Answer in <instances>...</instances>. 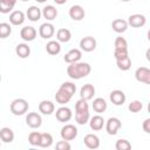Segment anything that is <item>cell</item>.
<instances>
[{"instance_id":"obj_1","label":"cell","mask_w":150,"mask_h":150,"mask_svg":"<svg viewBox=\"0 0 150 150\" xmlns=\"http://www.w3.org/2000/svg\"><path fill=\"white\" fill-rule=\"evenodd\" d=\"M90 71H91V67L87 62L77 61L74 63H69V66L67 67V74L73 80L83 79V77L88 76L90 74Z\"/></svg>"},{"instance_id":"obj_2","label":"cell","mask_w":150,"mask_h":150,"mask_svg":"<svg viewBox=\"0 0 150 150\" xmlns=\"http://www.w3.org/2000/svg\"><path fill=\"white\" fill-rule=\"evenodd\" d=\"M28 107H29V104L25 98H15V100L12 101V103L9 105V109H11V112L13 115L21 116V115L27 112Z\"/></svg>"},{"instance_id":"obj_3","label":"cell","mask_w":150,"mask_h":150,"mask_svg":"<svg viewBox=\"0 0 150 150\" xmlns=\"http://www.w3.org/2000/svg\"><path fill=\"white\" fill-rule=\"evenodd\" d=\"M77 136V128L74 124H66L61 129V137L64 141H73Z\"/></svg>"},{"instance_id":"obj_4","label":"cell","mask_w":150,"mask_h":150,"mask_svg":"<svg viewBox=\"0 0 150 150\" xmlns=\"http://www.w3.org/2000/svg\"><path fill=\"white\" fill-rule=\"evenodd\" d=\"M104 124H105L107 132L109 135H112V136L116 135L118 132V130L121 129V127H122V123H121L120 118H117V117H110Z\"/></svg>"},{"instance_id":"obj_5","label":"cell","mask_w":150,"mask_h":150,"mask_svg":"<svg viewBox=\"0 0 150 150\" xmlns=\"http://www.w3.org/2000/svg\"><path fill=\"white\" fill-rule=\"evenodd\" d=\"M135 77L138 82L150 84V69L146 67H139L135 71Z\"/></svg>"},{"instance_id":"obj_6","label":"cell","mask_w":150,"mask_h":150,"mask_svg":"<svg viewBox=\"0 0 150 150\" xmlns=\"http://www.w3.org/2000/svg\"><path fill=\"white\" fill-rule=\"evenodd\" d=\"M128 25L134 27V28H139L143 27L146 23V18L143 14H131L128 18Z\"/></svg>"},{"instance_id":"obj_7","label":"cell","mask_w":150,"mask_h":150,"mask_svg":"<svg viewBox=\"0 0 150 150\" xmlns=\"http://www.w3.org/2000/svg\"><path fill=\"white\" fill-rule=\"evenodd\" d=\"M55 34V27L50 22H45L39 28V35L42 39H50Z\"/></svg>"},{"instance_id":"obj_8","label":"cell","mask_w":150,"mask_h":150,"mask_svg":"<svg viewBox=\"0 0 150 150\" xmlns=\"http://www.w3.org/2000/svg\"><path fill=\"white\" fill-rule=\"evenodd\" d=\"M26 123L29 128L36 129V128L41 127L42 118H41L40 114H38V112H28V115L26 116Z\"/></svg>"},{"instance_id":"obj_9","label":"cell","mask_w":150,"mask_h":150,"mask_svg":"<svg viewBox=\"0 0 150 150\" xmlns=\"http://www.w3.org/2000/svg\"><path fill=\"white\" fill-rule=\"evenodd\" d=\"M96 45H97V42H96V40H95L93 36H86V38H83V39L80 41L81 50L87 52V53L95 50Z\"/></svg>"},{"instance_id":"obj_10","label":"cell","mask_w":150,"mask_h":150,"mask_svg":"<svg viewBox=\"0 0 150 150\" xmlns=\"http://www.w3.org/2000/svg\"><path fill=\"white\" fill-rule=\"evenodd\" d=\"M73 116V112L71 110L68 108V107H60L59 109H56V112H55V117L59 122H68L70 121Z\"/></svg>"},{"instance_id":"obj_11","label":"cell","mask_w":150,"mask_h":150,"mask_svg":"<svg viewBox=\"0 0 150 150\" xmlns=\"http://www.w3.org/2000/svg\"><path fill=\"white\" fill-rule=\"evenodd\" d=\"M36 34H38V32H36V29L34 28V27H32V26H25L23 28H21V30H20V36H21V39L22 40H25V41H33L35 38H36Z\"/></svg>"},{"instance_id":"obj_12","label":"cell","mask_w":150,"mask_h":150,"mask_svg":"<svg viewBox=\"0 0 150 150\" xmlns=\"http://www.w3.org/2000/svg\"><path fill=\"white\" fill-rule=\"evenodd\" d=\"M81 57H82V52H81V49L73 48V49H70L69 52L66 53L63 60H64V62H67V63H74V62L80 61Z\"/></svg>"},{"instance_id":"obj_13","label":"cell","mask_w":150,"mask_h":150,"mask_svg":"<svg viewBox=\"0 0 150 150\" xmlns=\"http://www.w3.org/2000/svg\"><path fill=\"white\" fill-rule=\"evenodd\" d=\"M84 15H86L84 9H83V7L80 6V5H74V6H71V7L69 8V16H70V19H73V20H75V21L82 20V19L84 18Z\"/></svg>"},{"instance_id":"obj_14","label":"cell","mask_w":150,"mask_h":150,"mask_svg":"<svg viewBox=\"0 0 150 150\" xmlns=\"http://www.w3.org/2000/svg\"><path fill=\"white\" fill-rule=\"evenodd\" d=\"M109 97H110V101L112 102V104H115V105H122L125 102V100H127L125 94L122 90H120V89L112 90L110 93Z\"/></svg>"},{"instance_id":"obj_15","label":"cell","mask_w":150,"mask_h":150,"mask_svg":"<svg viewBox=\"0 0 150 150\" xmlns=\"http://www.w3.org/2000/svg\"><path fill=\"white\" fill-rule=\"evenodd\" d=\"M88 122H89L90 129L94 130V131H100V130H102L103 127H104V123H105V121L103 120V117H102L101 115H95V116L90 117Z\"/></svg>"},{"instance_id":"obj_16","label":"cell","mask_w":150,"mask_h":150,"mask_svg":"<svg viewBox=\"0 0 150 150\" xmlns=\"http://www.w3.org/2000/svg\"><path fill=\"white\" fill-rule=\"evenodd\" d=\"M95 95V87L90 83H87L84 86H82L81 90H80V97L86 100V101H89L94 97Z\"/></svg>"},{"instance_id":"obj_17","label":"cell","mask_w":150,"mask_h":150,"mask_svg":"<svg viewBox=\"0 0 150 150\" xmlns=\"http://www.w3.org/2000/svg\"><path fill=\"white\" fill-rule=\"evenodd\" d=\"M83 142L88 149H97L100 146V138L94 134H87L83 138Z\"/></svg>"},{"instance_id":"obj_18","label":"cell","mask_w":150,"mask_h":150,"mask_svg":"<svg viewBox=\"0 0 150 150\" xmlns=\"http://www.w3.org/2000/svg\"><path fill=\"white\" fill-rule=\"evenodd\" d=\"M55 110V105L52 101H47V100H43L39 103V111L43 115H52Z\"/></svg>"},{"instance_id":"obj_19","label":"cell","mask_w":150,"mask_h":150,"mask_svg":"<svg viewBox=\"0 0 150 150\" xmlns=\"http://www.w3.org/2000/svg\"><path fill=\"white\" fill-rule=\"evenodd\" d=\"M25 21V13L22 11H13L9 14V22L14 26H20Z\"/></svg>"},{"instance_id":"obj_20","label":"cell","mask_w":150,"mask_h":150,"mask_svg":"<svg viewBox=\"0 0 150 150\" xmlns=\"http://www.w3.org/2000/svg\"><path fill=\"white\" fill-rule=\"evenodd\" d=\"M41 13H42L43 18L47 19L48 21H53V20L56 19V16H57V9H56L53 5H47V6H45Z\"/></svg>"},{"instance_id":"obj_21","label":"cell","mask_w":150,"mask_h":150,"mask_svg":"<svg viewBox=\"0 0 150 150\" xmlns=\"http://www.w3.org/2000/svg\"><path fill=\"white\" fill-rule=\"evenodd\" d=\"M128 22L123 19H115L112 22H111V28L114 32L116 33H124L127 29H128Z\"/></svg>"},{"instance_id":"obj_22","label":"cell","mask_w":150,"mask_h":150,"mask_svg":"<svg viewBox=\"0 0 150 150\" xmlns=\"http://www.w3.org/2000/svg\"><path fill=\"white\" fill-rule=\"evenodd\" d=\"M41 15H42L41 9H40L39 7H36V6H30V7L27 9V12H26V16L28 18V20H30V21H33V22L40 20Z\"/></svg>"},{"instance_id":"obj_23","label":"cell","mask_w":150,"mask_h":150,"mask_svg":"<svg viewBox=\"0 0 150 150\" xmlns=\"http://www.w3.org/2000/svg\"><path fill=\"white\" fill-rule=\"evenodd\" d=\"M91 107H93V109H94L95 112L101 114V112H104V111L107 110L108 104H107V102H105L104 98H102V97H96V98L93 101Z\"/></svg>"},{"instance_id":"obj_24","label":"cell","mask_w":150,"mask_h":150,"mask_svg":"<svg viewBox=\"0 0 150 150\" xmlns=\"http://www.w3.org/2000/svg\"><path fill=\"white\" fill-rule=\"evenodd\" d=\"M0 139L4 143H11V142H13V139H14V132H13V130L11 128H8V127L1 128L0 129Z\"/></svg>"},{"instance_id":"obj_25","label":"cell","mask_w":150,"mask_h":150,"mask_svg":"<svg viewBox=\"0 0 150 150\" xmlns=\"http://www.w3.org/2000/svg\"><path fill=\"white\" fill-rule=\"evenodd\" d=\"M46 50L50 55H57V54H60V52H61L60 42L59 41H55V40L48 41L47 45H46Z\"/></svg>"},{"instance_id":"obj_26","label":"cell","mask_w":150,"mask_h":150,"mask_svg":"<svg viewBox=\"0 0 150 150\" xmlns=\"http://www.w3.org/2000/svg\"><path fill=\"white\" fill-rule=\"evenodd\" d=\"M71 97H73L71 95H69L67 91H64V90H62V89H60V88H59V90H57L56 94H55V100H56V102H57L59 104H61V105L68 103Z\"/></svg>"},{"instance_id":"obj_27","label":"cell","mask_w":150,"mask_h":150,"mask_svg":"<svg viewBox=\"0 0 150 150\" xmlns=\"http://www.w3.org/2000/svg\"><path fill=\"white\" fill-rule=\"evenodd\" d=\"M15 53L21 59H26L29 56L30 54V48L28 47L27 43H19L16 47H15Z\"/></svg>"},{"instance_id":"obj_28","label":"cell","mask_w":150,"mask_h":150,"mask_svg":"<svg viewBox=\"0 0 150 150\" xmlns=\"http://www.w3.org/2000/svg\"><path fill=\"white\" fill-rule=\"evenodd\" d=\"M90 118V114L89 110H82V111H75V121L77 122V124L83 125L86 123H88Z\"/></svg>"},{"instance_id":"obj_29","label":"cell","mask_w":150,"mask_h":150,"mask_svg":"<svg viewBox=\"0 0 150 150\" xmlns=\"http://www.w3.org/2000/svg\"><path fill=\"white\" fill-rule=\"evenodd\" d=\"M16 4V0H0V13L7 14L12 12Z\"/></svg>"},{"instance_id":"obj_30","label":"cell","mask_w":150,"mask_h":150,"mask_svg":"<svg viewBox=\"0 0 150 150\" xmlns=\"http://www.w3.org/2000/svg\"><path fill=\"white\" fill-rule=\"evenodd\" d=\"M71 38V33L67 28H60L56 32V39L59 42H68Z\"/></svg>"},{"instance_id":"obj_31","label":"cell","mask_w":150,"mask_h":150,"mask_svg":"<svg viewBox=\"0 0 150 150\" xmlns=\"http://www.w3.org/2000/svg\"><path fill=\"white\" fill-rule=\"evenodd\" d=\"M53 144V136L49 132H42L40 136V142L38 146L41 148H49Z\"/></svg>"},{"instance_id":"obj_32","label":"cell","mask_w":150,"mask_h":150,"mask_svg":"<svg viewBox=\"0 0 150 150\" xmlns=\"http://www.w3.org/2000/svg\"><path fill=\"white\" fill-rule=\"evenodd\" d=\"M116 64L118 67V69L125 71V70H129L131 68V60L128 56H124V57H121V59H117L116 60Z\"/></svg>"},{"instance_id":"obj_33","label":"cell","mask_w":150,"mask_h":150,"mask_svg":"<svg viewBox=\"0 0 150 150\" xmlns=\"http://www.w3.org/2000/svg\"><path fill=\"white\" fill-rule=\"evenodd\" d=\"M12 34V27L7 22L0 23V39H6Z\"/></svg>"},{"instance_id":"obj_34","label":"cell","mask_w":150,"mask_h":150,"mask_svg":"<svg viewBox=\"0 0 150 150\" xmlns=\"http://www.w3.org/2000/svg\"><path fill=\"white\" fill-rule=\"evenodd\" d=\"M60 89L67 91L69 95L73 96V95L75 94V91H76V86H75L73 82H63V83L60 86Z\"/></svg>"},{"instance_id":"obj_35","label":"cell","mask_w":150,"mask_h":150,"mask_svg":"<svg viewBox=\"0 0 150 150\" xmlns=\"http://www.w3.org/2000/svg\"><path fill=\"white\" fill-rule=\"evenodd\" d=\"M40 136H41V132L39 131H33L28 135V142L30 145L33 146H38L39 145V142H40Z\"/></svg>"},{"instance_id":"obj_36","label":"cell","mask_w":150,"mask_h":150,"mask_svg":"<svg viewBox=\"0 0 150 150\" xmlns=\"http://www.w3.org/2000/svg\"><path fill=\"white\" fill-rule=\"evenodd\" d=\"M115 148H116V150H130L131 144L127 139H117L115 143Z\"/></svg>"},{"instance_id":"obj_37","label":"cell","mask_w":150,"mask_h":150,"mask_svg":"<svg viewBox=\"0 0 150 150\" xmlns=\"http://www.w3.org/2000/svg\"><path fill=\"white\" fill-rule=\"evenodd\" d=\"M142 108H143V104H142V102L138 101V100L131 101V102L129 103V107H128V109H129L131 112H138V111L142 110Z\"/></svg>"},{"instance_id":"obj_38","label":"cell","mask_w":150,"mask_h":150,"mask_svg":"<svg viewBox=\"0 0 150 150\" xmlns=\"http://www.w3.org/2000/svg\"><path fill=\"white\" fill-rule=\"evenodd\" d=\"M115 49H128L127 40L122 36H117L115 39Z\"/></svg>"},{"instance_id":"obj_39","label":"cell","mask_w":150,"mask_h":150,"mask_svg":"<svg viewBox=\"0 0 150 150\" xmlns=\"http://www.w3.org/2000/svg\"><path fill=\"white\" fill-rule=\"evenodd\" d=\"M82 110H89V104L87 103L86 100L80 98L75 103V111H82Z\"/></svg>"},{"instance_id":"obj_40","label":"cell","mask_w":150,"mask_h":150,"mask_svg":"<svg viewBox=\"0 0 150 150\" xmlns=\"http://www.w3.org/2000/svg\"><path fill=\"white\" fill-rule=\"evenodd\" d=\"M70 144H69V142L68 141H59L57 143H56V145H55V149H57V150H70Z\"/></svg>"},{"instance_id":"obj_41","label":"cell","mask_w":150,"mask_h":150,"mask_svg":"<svg viewBox=\"0 0 150 150\" xmlns=\"http://www.w3.org/2000/svg\"><path fill=\"white\" fill-rule=\"evenodd\" d=\"M114 56L115 59H121L124 56H128V49H115L114 50Z\"/></svg>"},{"instance_id":"obj_42","label":"cell","mask_w":150,"mask_h":150,"mask_svg":"<svg viewBox=\"0 0 150 150\" xmlns=\"http://www.w3.org/2000/svg\"><path fill=\"white\" fill-rule=\"evenodd\" d=\"M142 128H143L144 132H146V134H150V118H146V120H144Z\"/></svg>"},{"instance_id":"obj_43","label":"cell","mask_w":150,"mask_h":150,"mask_svg":"<svg viewBox=\"0 0 150 150\" xmlns=\"http://www.w3.org/2000/svg\"><path fill=\"white\" fill-rule=\"evenodd\" d=\"M57 5H63V4H66L67 2V0H54Z\"/></svg>"},{"instance_id":"obj_44","label":"cell","mask_w":150,"mask_h":150,"mask_svg":"<svg viewBox=\"0 0 150 150\" xmlns=\"http://www.w3.org/2000/svg\"><path fill=\"white\" fill-rule=\"evenodd\" d=\"M38 2H40V4H42V2H45V1H47V0H36Z\"/></svg>"},{"instance_id":"obj_45","label":"cell","mask_w":150,"mask_h":150,"mask_svg":"<svg viewBox=\"0 0 150 150\" xmlns=\"http://www.w3.org/2000/svg\"><path fill=\"white\" fill-rule=\"evenodd\" d=\"M120 1H123V2H127V1H130V0H120Z\"/></svg>"},{"instance_id":"obj_46","label":"cell","mask_w":150,"mask_h":150,"mask_svg":"<svg viewBox=\"0 0 150 150\" xmlns=\"http://www.w3.org/2000/svg\"><path fill=\"white\" fill-rule=\"evenodd\" d=\"M0 82H1V74H0Z\"/></svg>"},{"instance_id":"obj_47","label":"cell","mask_w":150,"mask_h":150,"mask_svg":"<svg viewBox=\"0 0 150 150\" xmlns=\"http://www.w3.org/2000/svg\"><path fill=\"white\" fill-rule=\"evenodd\" d=\"M21 1H28V0H21Z\"/></svg>"}]
</instances>
